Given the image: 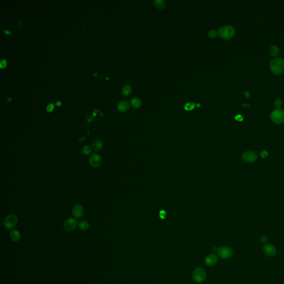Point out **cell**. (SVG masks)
I'll return each mask as SVG.
<instances>
[{
	"label": "cell",
	"mask_w": 284,
	"mask_h": 284,
	"mask_svg": "<svg viewBox=\"0 0 284 284\" xmlns=\"http://www.w3.org/2000/svg\"><path fill=\"white\" fill-rule=\"evenodd\" d=\"M21 234L17 230H12L10 233V237L13 242H17L21 239Z\"/></svg>",
	"instance_id": "obj_14"
},
{
	"label": "cell",
	"mask_w": 284,
	"mask_h": 284,
	"mask_svg": "<svg viewBox=\"0 0 284 284\" xmlns=\"http://www.w3.org/2000/svg\"><path fill=\"white\" fill-rule=\"evenodd\" d=\"M244 95H245V97H246L247 99H249V98H250V93L249 91H245V92H244Z\"/></svg>",
	"instance_id": "obj_30"
},
{
	"label": "cell",
	"mask_w": 284,
	"mask_h": 284,
	"mask_svg": "<svg viewBox=\"0 0 284 284\" xmlns=\"http://www.w3.org/2000/svg\"><path fill=\"white\" fill-rule=\"evenodd\" d=\"M131 104L133 108H138L142 104V101L139 99L138 98H133L131 100Z\"/></svg>",
	"instance_id": "obj_18"
},
{
	"label": "cell",
	"mask_w": 284,
	"mask_h": 284,
	"mask_svg": "<svg viewBox=\"0 0 284 284\" xmlns=\"http://www.w3.org/2000/svg\"><path fill=\"white\" fill-rule=\"evenodd\" d=\"M282 104H283V102H282V101H281L280 99H279V98L276 99L275 101V102H274V105H275V107H276L277 108H280L281 107Z\"/></svg>",
	"instance_id": "obj_23"
},
{
	"label": "cell",
	"mask_w": 284,
	"mask_h": 284,
	"mask_svg": "<svg viewBox=\"0 0 284 284\" xmlns=\"http://www.w3.org/2000/svg\"><path fill=\"white\" fill-rule=\"evenodd\" d=\"M260 241L261 242V243L265 245L267 244V237H266V236H262L260 238Z\"/></svg>",
	"instance_id": "obj_26"
},
{
	"label": "cell",
	"mask_w": 284,
	"mask_h": 284,
	"mask_svg": "<svg viewBox=\"0 0 284 284\" xmlns=\"http://www.w3.org/2000/svg\"><path fill=\"white\" fill-rule=\"evenodd\" d=\"M78 225V222L76 219L68 218L65 220L63 224V228L65 231L67 232H71L75 229Z\"/></svg>",
	"instance_id": "obj_7"
},
{
	"label": "cell",
	"mask_w": 284,
	"mask_h": 284,
	"mask_svg": "<svg viewBox=\"0 0 284 284\" xmlns=\"http://www.w3.org/2000/svg\"><path fill=\"white\" fill-rule=\"evenodd\" d=\"M197 106H199V107H200V104H197Z\"/></svg>",
	"instance_id": "obj_35"
},
{
	"label": "cell",
	"mask_w": 284,
	"mask_h": 284,
	"mask_svg": "<svg viewBox=\"0 0 284 284\" xmlns=\"http://www.w3.org/2000/svg\"><path fill=\"white\" fill-rule=\"evenodd\" d=\"M267 156V153L266 151H263V152H262V153H261V156L262 157H266Z\"/></svg>",
	"instance_id": "obj_31"
},
{
	"label": "cell",
	"mask_w": 284,
	"mask_h": 284,
	"mask_svg": "<svg viewBox=\"0 0 284 284\" xmlns=\"http://www.w3.org/2000/svg\"><path fill=\"white\" fill-rule=\"evenodd\" d=\"M82 151L85 155H90L92 153V148L88 145H85L82 148Z\"/></svg>",
	"instance_id": "obj_21"
},
{
	"label": "cell",
	"mask_w": 284,
	"mask_h": 284,
	"mask_svg": "<svg viewBox=\"0 0 284 284\" xmlns=\"http://www.w3.org/2000/svg\"><path fill=\"white\" fill-rule=\"evenodd\" d=\"M263 252L267 256L272 257L276 254L277 251L274 245L266 244L263 247Z\"/></svg>",
	"instance_id": "obj_10"
},
{
	"label": "cell",
	"mask_w": 284,
	"mask_h": 284,
	"mask_svg": "<svg viewBox=\"0 0 284 284\" xmlns=\"http://www.w3.org/2000/svg\"><path fill=\"white\" fill-rule=\"evenodd\" d=\"M6 64H7V62H6V60L3 59V60H1L0 66H1V68H4V67H5L6 66Z\"/></svg>",
	"instance_id": "obj_28"
},
{
	"label": "cell",
	"mask_w": 284,
	"mask_h": 284,
	"mask_svg": "<svg viewBox=\"0 0 284 284\" xmlns=\"http://www.w3.org/2000/svg\"><path fill=\"white\" fill-rule=\"evenodd\" d=\"M269 53L272 57H278L280 53V49L276 45H272L269 49Z\"/></svg>",
	"instance_id": "obj_16"
},
{
	"label": "cell",
	"mask_w": 284,
	"mask_h": 284,
	"mask_svg": "<svg viewBox=\"0 0 284 284\" xmlns=\"http://www.w3.org/2000/svg\"><path fill=\"white\" fill-rule=\"evenodd\" d=\"M53 108H54V104H53V103H51V104H49V105L47 106V108H46L48 112H51V111H52V110L53 109Z\"/></svg>",
	"instance_id": "obj_27"
},
{
	"label": "cell",
	"mask_w": 284,
	"mask_h": 284,
	"mask_svg": "<svg viewBox=\"0 0 284 284\" xmlns=\"http://www.w3.org/2000/svg\"><path fill=\"white\" fill-rule=\"evenodd\" d=\"M18 222V218L15 214H10L5 218L3 220V226L7 229L13 228Z\"/></svg>",
	"instance_id": "obj_5"
},
{
	"label": "cell",
	"mask_w": 284,
	"mask_h": 284,
	"mask_svg": "<svg viewBox=\"0 0 284 284\" xmlns=\"http://www.w3.org/2000/svg\"><path fill=\"white\" fill-rule=\"evenodd\" d=\"M206 278V274L204 269L202 268H197L194 270L192 278L194 281L198 283H201L205 281Z\"/></svg>",
	"instance_id": "obj_4"
},
{
	"label": "cell",
	"mask_w": 284,
	"mask_h": 284,
	"mask_svg": "<svg viewBox=\"0 0 284 284\" xmlns=\"http://www.w3.org/2000/svg\"><path fill=\"white\" fill-rule=\"evenodd\" d=\"M56 104L57 106H60V102H56Z\"/></svg>",
	"instance_id": "obj_34"
},
{
	"label": "cell",
	"mask_w": 284,
	"mask_h": 284,
	"mask_svg": "<svg viewBox=\"0 0 284 284\" xmlns=\"http://www.w3.org/2000/svg\"><path fill=\"white\" fill-rule=\"evenodd\" d=\"M166 215H167V212L165 210H162L159 212V217L162 220L165 219V218H166Z\"/></svg>",
	"instance_id": "obj_25"
},
{
	"label": "cell",
	"mask_w": 284,
	"mask_h": 284,
	"mask_svg": "<svg viewBox=\"0 0 284 284\" xmlns=\"http://www.w3.org/2000/svg\"><path fill=\"white\" fill-rule=\"evenodd\" d=\"M195 104L192 102H189L185 104L184 106V108L187 110H192L195 108Z\"/></svg>",
	"instance_id": "obj_22"
},
{
	"label": "cell",
	"mask_w": 284,
	"mask_h": 284,
	"mask_svg": "<svg viewBox=\"0 0 284 284\" xmlns=\"http://www.w3.org/2000/svg\"><path fill=\"white\" fill-rule=\"evenodd\" d=\"M129 104L126 101H121L118 104V109L122 112H126L129 108Z\"/></svg>",
	"instance_id": "obj_15"
},
{
	"label": "cell",
	"mask_w": 284,
	"mask_h": 284,
	"mask_svg": "<svg viewBox=\"0 0 284 284\" xmlns=\"http://www.w3.org/2000/svg\"><path fill=\"white\" fill-rule=\"evenodd\" d=\"M153 3L159 9H162L165 6V2L164 0H155L153 1Z\"/></svg>",
	"instance_id": "obj_19"
},
{
	"label": "cell",
	"mask_w": 284,
	"mask_h": 284,
	"mask_svg": "<svg viewBox=\"0 0 284 284\" xmlns=\"http://www.w3.org/2000/svg\"><path fill=\"white\" fill-rule=\"evenodd\" d=\"M79 228L83 231H85L89 229L90 224L86 220H82L78 224Z\"/></svg>",
	"instance_id": "obj_17"
},
{
	"label": "cell",
	"mask_w": 284,
	"mask_h": 284,
	"mask_svg": "<svg viewBox=\"0 0 284 284\" xmlns=\"http://www.w3.org/2000/svg\"><path fill=\"white\" fill-rule=\"evenodd\" d=\"M132 92V87L129 85H126L122 88V93L124 96L129 95Z\"/></svg>",
	"instance_id": "obj_20"
},
{
	"label": "cell",
	"mask_w": 284,
	"mask_h": 284,
	"mask_svg": "<svg viewBox=\"0 0 284 284\" xmlns=\"http://www.w3.org/2000/svg\"><path fill=\"white\" fill-rule=\"evenodd\" d=\"M236 120V121H242L243 120V117L242 116V115H236L235 117Z\"/></svg>",
	"instance_id": "obj_29"
},
{
	"label": "cell",
	"mask_w": 284,
	"mask_h": 284,
	"mask_svg": "<svg viewBox=\"0 0 284 284\" xmlns=\"http://www.w3.org/2000/svg\"><path fill=\"white\" fill-rule=\"evenodd\" d=\"M242 106L245 108H249L250 107V104L249 103H244L242 104Z\"/></svg>",
	"instance_id": "obj_32"
},
{
	"label": "cell",
	"mask_w": 284,
	"mask_h": 284,
	"mask_svg": "<svg viewBox=\"0 0 284 284\" xmlns=\"http://www.w3.org/2000/svg\"><path fill=\"white\" fill-rule=\"evenodd\" d=\"M270 118L273 122L276 124H282L284 122V110L280 108H277L272 111L270 115Z\"/></svg>",
	"instance_id": "obj_3"
},
{
	"label": "cell",
	"mask_w": 284,
	"mask_h": 284,
	"mask_svg": "<svg viewBox=\"0 0 284 284\" xmlns=\"http://www.w3.org/2000/svg\"><path fill=\"white\" fill-rule=\"evenodd\" d=\"M217 34H218V33L215 30H210L209 32V33H208L209 36L210 37V38H215V37L217 36Z\"/></svg>",
	"instance_id": "obj_24"
},
{
	"label": "cell",
	"mask_w": 284,
	"mask_h": 284,
	"mask_svg": "<svg viewBox=\"0 0 284 284\" xmlns=\"http://www.w3.org/2000/svg\"><path fill=\"white\" fill-rule=\"evenodd\" d=\"M89 162L93 168H97L100 166L102 163L101 157L97 153L92 154L89 159Z\"/></svg>",
	"instance_id": "obj_9"
},
{
	"label": "cell",
	"mask_w": 284,
	"mask_h": 284,
	"mask_svg": "<svg viewBox=\"0 0 284 284\" xmlns=\"http://www.w3.org/2000/svg\"><path fill=\"white\" fill-rule=\"evenodd\" d=\"M212 250L213 251H218L219 249L217 247H213L212 248Z\"/></svg>",
	"instance_id": "obj_33"
},
{
	"label": "cell",
	"mask_w": 284,
	"mask_h": 284,
	"mask_svg": "<svg viewBox=\"0 0 284 284\" xmlns=\"http://www.w3.org/2000/svg\"><path fill=\"white\" fill-rule=\"evenodd\" d=\"M242 159L246 162L253 163L256 160L258 156L257 154L252 151H246L242 154Z\"/></svg>",
	"instance_id": "obj_8"
},
{
	"label": "cell",
	"mask_w": 284,
	"mask_h": 284,
	"mask_svg": "<svg viewBox=\"0 0 284 284\" xmlns=\"http://www.w3.org/2000/svg\"><path fill=\"white\" fill-rule=\"evenodd\" d=\"M218 254L221 259L226 260L231 258L233 255V250L230 247L224 246L219 249Z\"/></svg>",
	"instance_id": "obj_6"
},
{
	"label": "cell",
	"mask_w": 284,
	"mask_h": 284,
	"mask_svg": "<svg viewBox=\"0 0 284 284\" xmlns=\"http://www.w3.org/2000/svg\"><path fill=\"white\" fill-rule=\"evenodd\" d=\"M92 147L94 151H99L103 147V142L100 139H96L93 142Z\"/></svg>",
	"instance_id": "obj_13"
},
{
	"label": "cell",
	"mask_w": 284,
	"mask_h": 284,
	"mask_svg": "<svg viewBox=\"0 0 284 284\" xmlns=\"http://www.w3.org/2000/svg\"><path fill=\"white\" fill-rule=\"evenodd\" d=\"M218 261L217 256L215 254H211L206 257L205 262L208 266H213L218 262Z\"/></svg>",
	"instance_id": "obj_11"
},
{
	"label": "cell",
	"mask_w": 284,
	"mask_h": 284,
	"mask_svg": "<svg viewBox=\"0 0 284 284\" xmlns=\"http://www.w3.org/2000/svg\"><path fill=\"white\" fill-rule=\"evenodd\" d=\"M84 213L83 208L81 205L77 204L73 207L72 209V214L76 218H81Z\"/></svg>",
	"instance_id": "obj_12"
},
{
	"label": "cell",
	"mask_w": 284,
	"mask_h": 284,
	"mask_svg": "<svg viewBox=\"0 0 284 284\" xmlns=\"http://www.w3.org/2000/svg\"><path fill=\"white\" fill-rule=\"evenodd\" d=\"M270 68L274 74L279 75L284 71V60L283 58H276L270 63Z\"/></svg>",
	"instance_id": "obj_1"
},
{
	"label": "cell",
	"mask_w": 284,
	"mask_h": 284,
	"mask_svg": "<svg viewBox=\"0 0 284 284\" xmlns=\"http://www.w3.org/2000/svg\"><path fill=\"white\" fill-rule=\"evenodd\" d=\"M235 33L234 28L230 25H225L220 28L218 35L224 40H229L233 38Z\"/></svg>",
	"instance_id": "obj_2"
}]
</instances>
